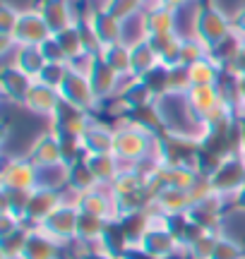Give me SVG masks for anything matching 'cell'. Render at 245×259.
Masks as SVG:
<instances>
[{
  "label": "cell",
  "mask_w": 245,
  "mask_h": 259,
  "mask_svg": "<svg viewBox=\"0 0 245 259\" xmlns=\"http://www.w3.org/2000/svg\"><path fill=\"white\" fill-rule=\"evenodd\" d=\"M166 5H178V3H183V0H164Z\"/></svg>",
  "instance_id": "obj_1"
}]
</instances>
